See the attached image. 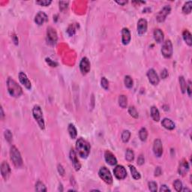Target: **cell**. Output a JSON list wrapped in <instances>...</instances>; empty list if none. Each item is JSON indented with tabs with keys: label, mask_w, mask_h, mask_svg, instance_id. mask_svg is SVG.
Instances as JSON below:
<instances>
[{
	"label": "cell",
	"mask_w": 192,
	"mask_h": 192,
	"mask_svg": "<svg viewBox=\"0 0 192 192\" xmlns=\"http://www.w3.org/2000/svg\"><path fill=\"white\" fill-rule=\"evenodd\" d=\"M90 145L83 138H79L76 142V150L78 155L82 158H86L90 153Z\"/></svg>",
	"instance_id": "obj_1"
},
{
	"label": "cell",
	"mask_w": 192,
	"mask_h": 192,
	"mask_svg": "<svg viewBox=\"0 0 192 192\" xmlns=\"http://www.w3.org/2000/svg\"><path fill=\"white\" fill-rule=\"evenodd\" d=\"M7 88L8 93L12 97L19 98L23 94V89L21 86L11 77H8L7 80Z\"/></svg>",
	"instance_id": "obj_2"
},
{
	"label": "cell",
	"mask_w": 192,
	"mask_h": 192,
	"mask_svg": "<svg viewBox=\"0 0 192 192\" xmlns=\"http://www.w3.org/2000/svg\"><path fill=\"white\" fill-rule=\"evenodd\" d=\"M32 115L35 121L37 122L39 128H41V130H44L45 128L44 119V116H43L42 110H41V107L39 105H35L34 106L32 109Z\"/></svg>",
	"instance_id": "obj_3"
},
{
	"label": "cell",
	"mask_w": 192,
	"mask_h": 192,
	"mask_svg": "<svg viewBox=\"0 0 192 192\" xmlns=\"http://www.w3.org/2000/svg\"><path fill=\"white\" fill-rule=\"evenodd\" d=\"M10 157H11V161L16 167H20L23 165V159H22L20 152L14 146H12L11 147Z\"/></svg>",
	"instance_id": "obj_4"
},
{
	"label": "cell",
	"mask_w": 192,
	"mask_h": 192,
	"mask_svg": "<svg viewBox=\"0 0 192 192\" xmlns=\"http://www.w3.org/2000/svg\"><path fill=\"white\" fill-rule=\"evenodd\" d=\"M173 44L170 40H166L164 42L162 47H161V53L166 59H170L173 56Z\"/></svg>",
	"instance_id": "obj_5"
},
{
	"label": "cell",
	"mask_w": 192,
	"mask_h": 192,
	"mask_svg": "<svg viewBox=\"0 0 192 192\" xmlns=\"http://www.w3.org/2000/svg\"><path fill=\"white\" fill-rule=\"evenodd\" d=\"M98 175L100 178L107 183V185H112L113 183V177L110 172L106 167H102L100 168L98 171Z\"/></svg>",
	"instance_id": "obj_6"
},
{
	"label": "cell",
	"mask_w": 192,
	"mask_h": 192,
	"mask_svg": "<svg viewBox=\"0 0 192 192\" xmlns=\"http://www.w3.org/2000/svg\"><path fill=\"white\" fill-rule=\"evenodd\" d=\"M47 42L48 44L53 46L57 43V40H58V35H57V32L53 27L50 26L47 28V38H46Z\"/></svg>",
	"instance_id": "obj_7"
},
{
	"label": "cell",
	"mask_w": 192,
	"mask_h": 192,
	"mask_svg": "<svg viewBox=\"0 0 192 192\" xmlns=\"http://www.w3.org/2000/svg\"><path fill=\"white\" fill-rule=\"evenodd\" d=\"M171 11V7L170 5H165L162 9L158 13L156 16V20L159 23H163L166 20L167 16L168 15Z\"/></svg>",
	"instance_id": "obj_8"
},
{
	"label": "cell",
	"mask_w": 192,
	"mask_h": 192,
	"mask_svg": "<svg viewBox=\"0 0 192 192\" xmlns=\"http://www.w3.org/2000/svg\"><path fill=\"white\" fill-rule=\"evenodd\" d=\"M113 173L116 178L119 180L125 179L127 177V171L122 165H117L113 170Z\"/></svg>",
	"instance_id": "obj_9"
},
{
	"label": "cell",
	"mask_w": 192,
	"mask_h": 192,
	"mask_svg": "<svg viewBox=\"0 0 192 192\" xmlns=\"http://www.w3.org/2000/svg\"><path fill=\"white\" fill-rule=\"evenodd\" d=\"M147 77L149 79V81L151 83L152 85L156 86L159 84L160 79L158 75V74L156 73L153 68H151L150 70L148 71L147 72Z\"/></svg>",
	"instance_id": "obj_10"
},
{
	"label": "cell",
	"mask_w": 192,
	"mask_h": 192,
	"mask_svg": "<svg viewBox=\"0 0 192 192\" xmlns=\"http://www.w3.org/2000/svg\"><path fill=\"white\" fill-rule=\"evenodd\" d=\"M153 152L156 157L160 158L163 154V146L160 139H156L153 143Z\"/></svg>",
	"instance_id": "obj_11"
},
{
	"label": "cell",
	"mask_w": 192,
	"mask_h": 192,
	"mask_svg": "<svg viewBox=\"0 0 192 192\" xmlns=\"http://www.w3.org/2000/svg\"><path fill=\"white\" fill-rule=\"evenodd\" d=\"M80 70L84 75L87 74L90 71V62L87 57H84L80 61Z\"/></svg>",
	"instance_id": "obj_12"
},
{
	"label": "cell",
	"mask_w": 192,
	"mask_h": 192,
	"mask_svg": "<svg viewBox=\"0 0 192 192\" xmlns=\"http://www.w3.org/2000/svg\"><path fill=\"white\" fill-rule=\"evenodd\" d=\"M0 170H1L2 178L4 179L5 180H8L11 175V168H10L9 164L6 161H3L2 163Z\"/></svg>",
	"instance_id": "obj_13"
},
{
	"label": "cell",
	"mask_w": 192,
	"mask_h": 192,
	"mask_svg": "<svg viewBox=\"0 0 192 192\" xmlns=\"http://www.w3.org/2000/svg\"><path fill=\"white\" fill-rule=\"evenodd\" d=\"M148 24L146 20L144 18H141L137 22V33L138 35H144L147 31Z\"/></svg>",
	"instance_id": "obj_14"
},
{
	"label": "cell",
	"mask_w": 192,
	"mask_h": 192,
	"mask_svg": "<svg viewBox=\"0 0 192 192\" xmlns=\"http://www.w3.org/2000/svg\"><path fill=\"white\" fill-rule=\"evenodd\" d=\"M70 159L71 161V163L73 164V167L75 169L76 171L80 170V167H81V164H80V161L78 160L77 156V153L73 149L71 150L70 151Z\"/></svg>",
	"instance_id": "obj_15"
},
{
	"label": "cell",
	"mask_w": 192,
	"mask_h": 192,
	"mask_svg": "<svg viewBox=\"0 0 192 192\" xmlns=\"http://www.w3.org/2000/svg\"><path fill=\"white\" fill-rule=\"evenodd\" d=\"M19 80L20 82V84H23L27 89H32L31 82L29 80V78L27 77V76L24 72L20 71L19 73Z\"/></svg>",
	"instance_id": "obj_16"
},
{
	"label": "cell",
	"mask_w": 192,
	"mask_h": 192,
	"mask_svg": "<svg viewBox=\"0 0 192 192\" xmlns=\"http://www.w3.org/2000/svg\"><path fill=\"white\" fill-rule=\"evenodd\" d=\"M47 20H48V17L44 12L42 11H39L35 18V22L38 26L43 25Z\"/></svg>",
	"instance_id": "obj_17"
},
{
	"label": "cell",
	"mask_w": 192,
	"mask_h": 192,
	"mask_svg": "<svg viewBox=\"0 0 192 192\" xmlns=\"http://www.w3.org/2000/svg\"><path fill=\"white\" fill-rule=\"evenodd\" d=\"M104 158L105 161L108 164L113 166L117 164V158L115 157V155L111 152L110 151H106L104 152Z\"/></svg>",
	"instance_id": "obj_18"
},
{
	"label": "cell",
	"mask_w": 192,
	"mask_h": 192,
	"mask_svg": "<svg viewBox=\"0 0 192 192\" xmlns=\"http://www.w3.org/2000/svg\"><path fill=\"white\" fill-rule=\"evenodd\" d=\"M131 32L127 28H123L122 30V42L124 45H127L131 41Z\"/></svg>",
	"instance_id": "obj_19"
},
{
	"label": "cell",
	"mask_w": 192,
	"mask_h": 192,
	"mask_svg": "<svg viewBox=\"0 0 192 192\" xmlns=\"http://www.w3.org/2000/svg\"><path fill=\"white\" fill-rule=\"evenodd\" d=\"M153 36L155 41L158 44H161L164 41V32L161 31L160 29H156L154 30Z\"/></svg>",
	"instance_id": "obj_20"
},
{
	"label": "cell",
	"mask_w": 192,
	"mask_h": 192,
	"mask_svg": "<svg viewBox=\"0 0 192 192\" xmlns=\"http://www.w3.org/2000/svg\"><path fill=\"white\" fill-rule=\"evenodd\" d=\"M189 170V165L187 161L183 160V161H181V163L179 164V173L182 176L186 174V173Z\"/></svg>",
	"instance_id": "obj_21"
},
{
	"label": "cell",
	"mask_w": 192,
	"mask_h": 192,
	"mask_svg": "<svg viewBox=\"0 0 192 192\" xmlns=\"http://www.w3.org/2000/svg\"><path fill=\"white\" fill-rule=\"evenodd\" d=\"M161 125L164 128L167 129V130H173L175 128V123L171 120L170 119H164L161 122Z\"/></svg>",
	"instance_id": "obj_22"
},
{
	"label": "cell",
	"mask_w": 192,
	"mask_h": 192,
	"mask_svg": "<svg viewBox=\"0 0 192 192\" xmlns=\"http://www.w3.org/2000/svg\"><path fill=\"white\" fill-rule=\"evenodd\" d=\"M150 111H151V117L153 119V120L155 122H158L160 120V113L158 109L155 106H152Z\"/></svg>",
	"instance_id": "obj_23"
},
{
	"label": "cell",
	"mask_w": 192,
	"mask_h": 192,
	"mask_svg": "<svg viewBox=\"0 0 192 192\" xmlns=\"http://www.w3.org/2000/svg\"><path fill=\"white\" fill-rule=\"evenodd\" d=\"M183 39H184V41H185L187 44L191 47L192 45V39H191V34L188 30H185L183 33Z\"/></svg>",
	"instance_id": "obj_24"
},
{
	"label": "cell",
	"mask_w": 192,
	"mask_h": 192,
	"mask_svg": "<svg viewBox=\"0 0 192 192\" xmlns=\"http://www.w3.org/2000/svg\"><path fill=\"white\" fill-rule=\"evenodd\" d=\"M68 134L70 135L71 139H75L77 136V131L76 129L75 126L73 124H69L68 127Z\"/></svg>",
	"instance_id": "obj_25"
},
{
	"label": "cell",
	"mask_w": 192,
	"mask_h": 192,
	"mask_svg": "<svg viewBox=\"0 0 192 192\" xmlns=\"http://www.w3.org/2000/svg\"><path fill=\"white\" fill-rule=\"evenodd\" d=\"M119 104L122 108H126L127 105H128V98L125 95H119Z\"/></svg>",
	"instance_id": "obj_26"
},
{
	"label": "cell",
	"mask_w": 192,
	"mask_h": 192,
	"mask_svg": "<svg viewBox=\"0 0 192 192\" xmlns=\"http://www.w3.org/2000/svg\"><path fill=\"white\" fill-rule=\"evenodd\" d=\"M129 168H130L132 177H133L134 179L138 180V179H140L141 178V176H140V173L137 170V169L135 168L134 166H133V165H129Z\"/></svg>",
	"instance_id": "obj_27"
},
{
	"label": "cell",
	"mask_w": 192,
	"mask_h": 192,
	"mask_svg": "<svg viewBox=\"0 0 192 192\" xmlns=\"http://www.w3.org/2000/svg\"><path fill=\"white\" fill-rule=\"evenodd\" d=\"M192 10V2L189 1L185 3V5L183 7V12L185 14H190Z\"/></svg>",
	"instance_id": "obj_28"
},
{
	"label": "cell",
	"mask_w": 192,
	"mask_h": 192,
	"mask_svg": "<svg viewBox=\"0 0 192 192\" xmlns=\"http://www.w3.org/2000/svg\"><path fill=\"white\" fill-rule=\"evenodd\" d=\"M179 85H180L181 91H182V92H183V94L185 93V92H186V87H187L186 81H185V78L183 77V76L179 77Z\"/></svg>",
	"instance_id": "obj_29"
},
{
	"label": "cell",
	"mask_w": 192,
	"mask_h": 192,
	"mask_svg": "<svg viewBox=\"0 0 192 192\" xmlns=\"http://www.w3.org/2000/svg\"><path fill=\"white\" fill-rule=\"evenodd\" d=\"M125 159L128 161H129V162L134 161V152H133V150H131V149H128L126 150V152H125Z\"/></svg>",
	"instance_id": "obj_30"
},
{
	"label": "cell",
	"mask_w": 192,
	"mask_h": 192,
	"mask_svg": "<svg viewBox=\"0 0 192 192\" xmlns=\"http://www.w3.org/2000/svg\"><path fill=\"white\" fill-rule=\"evenodd\" d=\"M35 191H47V190L45 185L42 182L38 181L37 183L35 184Z\"/></svg>",
	"instance_id": "obj_31"
},
{
	"label": "cell",
	"mask_w": 192,
	"mask_h": 192,
	"mask_svg": "<svg viewBox=\"0 0 192 192\" xmlns=\"http://www.w3.org/2000/svg\"><path fill=\"white\" fill-rule=\"evenodd\" d=\"M139 137L142 141H146L148 137V131L145 128H142L139 131Z\"/></svg>",
	"instance_id": "obj_32"
},
{
	"label": "cell",
	"mask_w": 192,
	"mask_h": 192,
	"mask_svg": "<svg viewBox=\"0 0 192 192\" xmlns=\"http://www.w3.org/2000/svg\"><path fill=\"white\" fill-rule=\"evenodd\" d=\"M131 137V132L128 130L123 131L122 134V140L123 143H128L130 140Z\"/></svg>",
	"instance_id": "obj_33"
},
{
	"label": "cell",
	"mask_w": 192,
	"mask_h": 192,
	"mask_svg": "<svg viewBox=\"0 0 192 192\" xmlns=\"http://www.w3.org/2000/svg\"><path fill=\"white\" fill-rule=\"evenodd\" d=\"M124 83H125V86H126L127 88H128V89H131V88H132V86H133V80H132V78L130 76H125V80H124Z\"/></svg>",
	"instance_id": "obj_34"
},
{
	"label": "cell",
	"mask_w": 192,
	"mask_h": 192,
	"mask_svg": "<svg viewBox=\"0 0 192 192\" xmlns=\"http://www.w3.org/2000/svg\"><path fill=\"white\" fill-rule=\"evenodd\" d=\"M128 113H129V114H130L132 117H134V118L137 119L138 117H139L138 112L137 111L136 108H135L134 106H131V107L128 108Z\"/></svg>",
	"instance_id": "obj_35"
},
{
	"label": "cell",
	"mask_w": 192,
	"mask_h": 192,
	"mask_svg": "<svg viewBox=\"0 0 192 192\" xmlns=\"http://www.w3.org/2000/svg\"><path fill=\"white\" fill-rule=\"evenodd\" d=\"M173 186L177 191H181L183 189V183L179 179H177L173 183Z\"/></svg>",
	"instance_id": "obj_36"
},
{
	"label": "cell",
	"mask_w": 192,
	"mask_h": 192,
	"mask_svg": "<svg viewBox=\"0 0 192 192\" xmlns=\"http://www.w3.org/2000/svg\"><path fill=\"white\" fill-rule=\"evenodd\" d=\"M148 186H149V189L150 190V191L156 192L158 191L157 183L155 182H150L148 183Z\"/></svg>",
	"instance_id": "obj_37"
},
{
	"label": "cell",
	"mask_w": 192,
	"mask_h": 192,
	"mask_svg": "<svg viewBox=\"0 0 192 192\" xmlns=\"http://www.w3.org/2000/svg\"><path fill=\"white\" fill-rule=\"evenodd\" d=\"M51 3H52V1H51V0H40V1H37V2H36V4L39 5L41 6H44V7L49 6Z\"/></svg>",
	"instance_id": "obj_38"
},
{
	"label": "cell",
	"mask_w": 192,
	"mask_h": 192,
	"mask_svg": "<svg viewBox=\"0 0 192 192\" xmlns=\"http://www.w3.org/2000/svg\"><path fill=\"white\" fill-rule=\"evenodd\" d=\"M4 136H5V140H7L8 143H11V142L13 136H12V133L11 132V131L10 130L5 131Z\"/></svg>",
	"instance_id": "obj_39"
},
{
	"label": "cell",
	"mask_w": 192,
	"mask_h": 192,
	"mask_svg": "<svg viewBox=\"0 0 192 192\" xmlns=\"http://www.w3.org/2000/svg\"><path fill=\"white\" fill-rule=\"evenodd\" d=\"M101 84L102 88L105 89V90H108L109 89V82L108 80H107V78L106 77H102L101 80Z\"/></svg>",
	"instance_id": "obj_40"
},
{
	"label": "cell",
	"mask_w": 192,
	"mask_h": 192,
	"mask_svg": "<svg viewBox=\"0 0 192 192\" xmlns=\"http://www.w3.org/2000/svg\"><path fill=\"white\" fill-rule=\"evenodd\" d=\"M67 32L70 36H73L76 32V28L74 25L69 26V27L68 28V30H67Z\"/></svg>",
	"instance_id": "obj_41"
},
{
	"label": "cell",
	"mask_w": 192,
	"mask_h": 192,
	"mask_svg": "<svg viewBox=\"0 0 192 192\" xmlns=\"http://www.w3.org/2000/svg\"><path fill=\"white\" fill-rule=\"evenodd\" d=\"M68 2H59V8L61 11H65L68 8Z\"/></svg>",
	"instance_id": "obj_42"
},
{
	"label": "cell",
	"mask_w": 192,
	"mask_h": 192,
	"mask_svg": "<svg viewBox=\"0 0 192 192\" xmlns=\"http://www.w3.org/2000/svg\"><path fill=\"white\" fill-rule=\"evenodd\" d=\"M46 62H47V63L49 65L51 66V67H53V68H54V67H56V66L58 65V63H57V62L51 60V59L49 58L46 59Z\"/></svg>",
	"instance_id": "obj_43"
},
{
	"label": "cell",
	"mask_w": 192,
	"mask_h": 192,
	"mask_svg": "<svg viewBox=\"0 0 192 192\" xmlns=\"http://www.w3.org/2000/svg\"><path fill=\"white\" fill-rule=\"evenodd\" d=\"M186 92H188V96H189V97H191V92H192V89H191V80H189V81H188V84H187Z\"/></svg>",
	"instance_id": "obj_44"
},
{
	"label": "cell",
	"mask_w": 192,
	"mask_h": 192,
	"mask_svg": "<svg viewBox=\"0 0 192 192\" xmlns=\"http://www.w3.org/2000/svg\"><path fill=\"white\" fill-rule=\"evenodd\" d=\"M145 162V159H144V157L143 155H140L139 157H138L137 159V164L138 165H143Z\"/></svg>",
	"instance_id": "obj_45"
},
{
	"label": "cell",
	"mask_w": 192,
	"mask_h": 192,
	"mask_svg": "<svg viewBox=\"0 0 192 192\" xmlns=\"http://www.w3.org/2000/svg\"><path fill=\"white\" fill-rule=\"evenodd\" d=\"M58 172L61 175V176H64L65 174V169L63 168V167H62V165L61 164H59L58 165Z\"/></svg>",
	"instance_id": "obj_46"
},
{
	"label": "cell",
	"mask_w": 192,
	"mask_h": 192,
	"mask_svg": "<svg viewBox=\"0 0 192 192\" xmlns=\"http://www.w3.org/2000/svg\"><path fill=\"white\" fill-rule=\"evenodd\" d=\"M160 191L161 192H164V191H170V189L168 188V187L166 185H162L160 188Z\"/></svg>",
	"instance_id": "obj_47"
},
{
	"label": "cell",
	"mask_w": 192,
	"mask_h": 192,
	"mask_svg": "<svg viewBox=\"0 0 192 192\" xmlns=\"http://www.w3.org/2000/svg\"><path fill=\"white\" fill-rule=\"evenodd\" d=\"M161 78H163V79H166V78L168 77V71H167V69H164L162 71H161Z\"/></svg>",
	"instance_id": "obj_48"
},
{
	"label": "cell",
	"mask_w": 192,
	"mask_h": 192,
	"mask_svg": "<svg viewBox=\"0 0 192 192\" xmlns=\"http://www.w3.org/2000/svg\"><path fill=\"white\" fill-rule=\"evenodd\" d=\"M161 173H162V171H161V167H156V169H155V177H158V176L161 175Z\"/></svg>",
	"instance_id": "obj_49"
},
{
	"label": "cell",
	"mask_w": 192,
	"mask_h": 192,
	"mask_svg": "<svg viewBox=\"0 0 192 192\" xmlns=\"http://www.w3.org/2000/svg\"><path fill=\"white\" fill-rule=\"evenodd\" d=\"M117 4L120 5H125L128 3V1H116Z\"/></svg>",
	"instance_id": "obj_50"
},
{
	"label": "cell",
	"mask_w": 192,
	"mask_h": 192,
	"mask_svg": "<svg viewBox=\"0 0 192 192\" xmlns=\"http://www.w3.org/2000/svg\"><path fill=\"white\" fill-rule=\"evenodd\" d=\"M0 110H1V118H2V119H3L5 114H4V112H3V109H2V107L0 108Z\"/></svg>",
	"instance_id": "obj_51"
},
{
	"label": "cell",
	"mask_w": 192,
	"mask_h": 192,
	"mask_svg": "<svg viewBox=\"0 0 192 192\" xmlns=\"http://www.w3.org/2000/svg\"><path fill=\"white\" fill-rule=\"evenodd\" d=\"M13 38H14V44H15L16 45H18V38H17V36H16V35H14V36H13Z\"/></svg>",
	"instance_id": "obj_52"
}]
</instances>
